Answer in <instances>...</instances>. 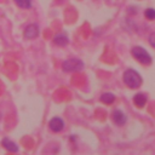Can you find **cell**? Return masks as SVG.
<instances>
[{
    "label": "cell",
    "instance_id": "obj_1",
    "mask_svg": "<svg viewBox=\"0 0 155 155\" xmlns=\"http://www.w3.org/2000/svg\"><path fill=\"white\" fill-rule=\"evenodd\" d=\"M124 82L126 84V86H128L130 88H138L142 85V76L139 75L138 71L133 70V69H127L124 73Z\"/></svg>",
    "mask_w": 155,
    "mask_h": 155
},
{
    "label": "cell",
    "instance_id": "obj_2",
    "mask_svg": "<svg viewBox=\"0 0 155 155\" xmlns=\"http://www.w3.org/2000/svg\"><path fill=\"white\" fill-rule=\"evenodd\" d=\"M131 53L133 56V58H136L139 63L142 64H145V65H149L151 64V56L140 46H134L132 50H131Z\"/></svg>",
    "mask_w": 155,
    "mask_h": 155
},
{
    "label": "cell",
    "instance_id": "obj_3",
    "mask_svg": "<svg viewBox=\"0 0 155 155\" xmlns=\"http://www.w3.org/2000/svg\"><path fill=\"white\" fill-rule=\"evenodd\" d=\"M62 68L65 73H74V71H80L84 69V62L79 58H69L63 62Z\"/></svg>",
    "mask_w": 155,
    "mask_h": 155
},
{
    "label": "cell",
    "instance_id": "obj_4",
    "mask_svg": "<svg viewBox=\"0 0 155 155\" xmlns=\"http://www.w3.org/2000/svg\"><path fill=\"white\" fill-rule=\"evenodd\" d=\"M39 33H40L39 25L35 24V23H30V24H28L25 27V29L23 31V36L25 39H28V40H33V39H35V38L39 36Z\"/></svg>",
    "mask_w": 155,
    "mask_h": 155
},
{
    "label": "cell",
    "instance_id": "obj_5",
    "mask_svg": "<svg viewBox=\"0 0 155 155\" xmlns=\"http://www.w3.org/2000/svg\"><path fill=\"white\" fill-rule=\"evenodd\" d=\"M48 127H50V130H51L52 132L58 133V132L63 131V128H64V121H63L61 117L54 116V117H52V119L50 120Z\"/></svg>",
    "mask_w": 155,
    "mask_h": 155
},
{
    "label": "cell",
    "instance_id": "obj_6",
    "mask_svg": "<svg viewBox=\"0 0 155 155\" xmlns=\"http://www.w3.org/2000/svg\"><path fill=\"white\" fill-rule=\"evenodd\" d=\"M111 119H113V121L116 124V125H119V126H122V125H125V122H126V115L122 113V110H120V109H115L113 113H111Z\"/></svg>",
    "mask_w": 155,
    "mask_h": 155
},
{
    "label": "cell",
    "instance_id": "obj_7",
    "mask_svg": "<svg viewBox=\"0 0 155 155\" xmlns=\"http://www.w3.org/2000/svg\"><path fill=\"white\" fill-rule=\"evenodd\" d=\"M1 144H2V147H4L6 150H8L10 153H17V151H18V145H17L13 140H11L10 138H7V137L1 140Z\"/></svg>",
    "mask_w": 155,
    "mask_h": 155
},
{
    "label": "cell",
    "instance_id": "obj_8",
    "mask_svg": "<svg viewBox=\"0 0 155 155\" xmlns=\"http://www.w3.org/2000/svg\"><path fill=\"white\" fill-rule=\"evenodd\" d=\"M147 96L144 94V93H137L134 97H133V103H134V105L137 107V108H143L144 105H145V103H147Z\"/></svg>",
    "mask_w": 155,
    "mask_h": 155
},
{
    "label": "cell",
    "instance_id": "obj_9",
    "mask_svg": "<svg viewBox=\"0 0 155 155\" xmlns=\"http://www.w3.org/2000/svg\"><path fill=\"white\" fill-rule=\"evenodd\" d=\"M68 36L65 34H57L54 38H53V42L58 46H65L68 44Z\"/></svg>",
    "mask_w": 155,
    "mask_h": 155
},
{
    "label": "cell",
    "instance_id": "obj_10",
    "mask_svg": "<svg viewBox=\"0 0 155 155\" xmlns=\"http://www.w3.org/2000/svg\"><path fill=\"white\" fill-rule=\"evenodd\" d=\"M115 101V96L110 92H105L101 96V102H103L104 104H111Z\"/></svg>",
    "mask_w": 155,
    "mask_h": 155
},
{
    "label": "cell",
    "instance_id": "obj_11",
    "mask_svg": "<svg viewBox=\"0 0 155 155\" xmlns=\"http://www.w3.org/2000/svg\"><path fill=\"white\" fill-rule=\"evenodd\" d=\"M15 2L21 8H30L31 7V0H15Z\"/></svg>",
    "mask_w": 155,
    "mask_h": 155
},
{
    "label": "cell",
    "instance_id": "obj_12",
    "mask_svg": "<svg viewBox=\"0 0 155 155\" xmlns=\"http://www.w3.org/2000/svg\"><path fill=\"white\" fill-rule=\"evenodd\" d=\"M144 16L149 19V21H154L155 19V8H147L144 12Z\"/></svg>",
    "mask_w": 155,
    "mask_h": 155
},
{
    "label": "cell",
    "instance_id": "obj_13",
    "mask_svg": "<svg viewBox=\"0 0 155 155\" xmlns=\"http://www.w3.org/2000/svg\"><path fill=\"white\" fill-rule=\"evenodd\" d=\"M149 44H150V46H153L155 48V31L149 35Z\"/></svg>",
    "mask_w": 155,
    "mask_h": 155
}]
</instances>
